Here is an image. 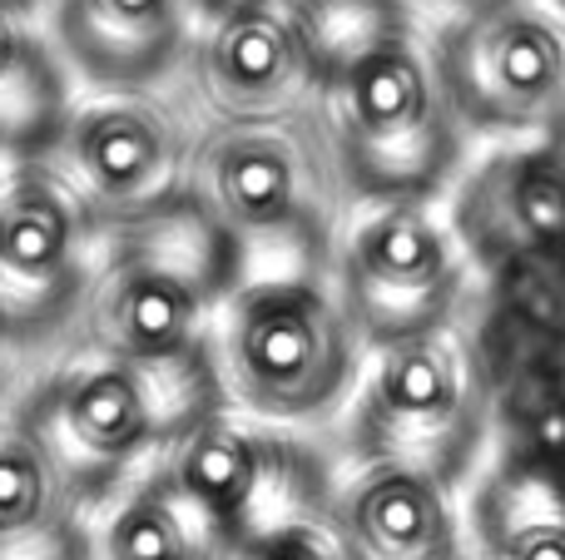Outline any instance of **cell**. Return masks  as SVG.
Listing matches in <instances>:
<instances>
[{
    "label": "cell",
    "instance_id": "24",
    "mask_svg": "<svg viewBox=\"0 0 565 560\" xmlns=\"http://www.w3.org/2000/svg\"><path fill=\"white\" fill-rule=\"evenodd\" d=\"M0 353H6V337H0Z\"/></svg>",
    "mask_w": 565,
    "mask_h": 560
},
{
    "label": "cell",
    "instance_id": "22",
    "mask_svg": "<svg viewBox=\"0 0 565 560\" xmlns=\"http://www.w3.org/2000/svg\"><path fill=\"white\" fill-rule=\"evenodd\" d=\"M0 6H15V10H25V15H40L50 0H0Z\"/></svg>",
    "mask_w": 565,
    "mask_h": 560
},
{
    "label": "cell",
    "instance_id": "18",
    "mask_svg": "<svg viewBox=\"0 0 565 560\" xmlns=\"http://www.w3.org/2000/svg\"><path fill=\"white\" fill-rule=\"evenodd\" d=\"M70 482L25 422L0 427V541L45 531L65 506Z\"/></svg>",
    "mask_w": 565,
    "mask_h": 560
},
{
    "label": "cell",
    "instance_id": "13",
    "mask_svg": "<svg viewBox=\"0 0 565 560\" xmlns=\"http://www.w3.org/2000/svg\"><path fill=\"white\" fill-rule=\"evenodd\" d=\"M338 541L348 560H451L447 482L402 462H362L338 496Z\"/></svg>",
    "mask_w": 565,
    "mask_h": 560
},
{
    "label": "cell",
    "instance_id": "19",
    "mask_svg": "<svg viewBox=\"0 0 565 560\" xmlns=\"http://www.w3.org/2000/svg\"><path fill=\"white\" fill-rule=\"evenodd\" d=\"M238 560H348L342 556V541H332L328 531L308 521H282L258 531L254 541H244Z\"/></svg>",
    "mask_w": 565,
    "mask_h": 560
},
{
    "label": "cell",
    "instance_id": "11",
    "mask_svg": "<svg viewBox=\"0 0 565 560\" xmlns=\"http://www.w3.org/2000/svg\"><path fill=\"white\" fill-rule=\"evenodd\" d=\"M184 75L204 119H288L318 105V65L292 0H248L194 25Z\"/></svg>",
    "mask_w": 565,
    "mask_h": 560
},
{
    "label": "cell",
    "instance_id": "1",
    "mask_svg": "<svg viewBox=\"0 0 565 560\" xmlns=\"http://www.w3.org/2000/svg\"><path fill=\"white\" fill-rule=\"evenodd\" d=\"M312 115L352 204H437L467 144V125L447 95L437 45L422 20L372 40L362 55L332 69Z\"/></svg>",
    "mask_w": 565,
    "mask_h": 560
},
{
    "label": "cell",
    "instance_id": "6",
    "mask_svg": "<svg viewBox=\"0 0 565 560\" xmlns=\"http://www.w3.org/2000/svg\"><path fill=\"white\" fill-rule=\"evenodd\" d=\"M362 462H402L437 482H457L487 437V383L457 327L367 347L352 392Z\"/></svg>",
    "mask_w": 565,
    "mask_h": 560
},
{
    "label": "cell",
    "instance_id": "12",
    "mask_svg": "<svg viewBox=\"0 0 565 560\" xmlns=\"http://www.w3.org/2000/svg\"><path fill=\"white\" fill-rule=\"evenodd\" d=\"M194 0H50V40L89 89H154L184 69Z\"/></svg>",
    "mask_w": 565,
    "mask_h": 560
},
{
    "label": "cell",
    "instance_id": "23",
    "mask_svg": "<svg viewBox=\"0 0 565 560\" xmlns=\"http://www.w3.org/2000/svg\"><path fill=\"white\" fill-rule=\"evenodd\" d=\"M536 6H546L556 20H565V0H536Z\"/></svg>",
    "mask_w": 565,
    "mask_h": 560
},
{
    "label": "cell",
    "instance_id": "10",
    "mask_svg": "<svg viewBox=\"0 0 565 560\" xmlns=\"http://www.w3.org/2000/svg\"><path fill=\"white\" fill-rule=\"evenodd\" d=\"M437 45L467 134H531L565 115V20L536 0H477Z\"/></svg>",
    "mask_w": 565,
    "mask_h": 560
},
{
    "label": "cell",
    "instance_id": "5",
    "mask_svg": "<svg viewBox=\"0 0 565 560\" xmlns=\"http://www.w3.org/2000/svg\"><path fill=\"white\" fill-rule=\"evenodd\" d=\"M189 198L238 248H328L352 198L332 164L318 115L204 119L189 159Z\"/></svg>",
    "mask_w": 565,
    "mask_h": 560
},
{
    "label": "cell",
    "instance_id": "9",
    "mask_svg": "<svg viewBox=\"0 0 565 560\" xmlns=\"http://www.w3.org/2000/svg\"><path fill=\"white\" fill-rule=\"evenodd\" d=\"M199 125L164 89H89L60 129L55 159L99 228L145 218L189 194Z\"/></svg>",
    "mask_w": 565,
    "mask_h": 560
},
{
    "label": "cell",
    "instance_id": "8",
    "mask_svg": "<svg viewBox=\"0 0 565 560\" xmlns=\"http://www.w3.org/2000/svg\"><path fill=\"white\" fill-rule=\"evenodd\" d=\"M99 218L50 154L0 164V337L35 347L79 323Z\"/></svg>",
    "mask_w": 565,
    "mask_h": 560
},
{
    "label": "cell",
    "instance_id": "15",
    "mask_svg": "<svg viewBox=\"0 0 565 560\" xmlns=\"http://www.w3.org/2000/svg\"><path fill=\"white\" fill-rule=\"evenodd\" d=\"M164 466L209 516H218V521L228 526V531L244 526L248 506L258 502L268 472H274V466H268V442L258 432H248L244 422H234L228 407L204 417L199 427H189L164 452Z\"/></svg>",
    "mask_w": 565,
    "mask_h": 560
},
{
    "label": "cell",
    "instance_id": "20",
    "mask_svg": "<svg viewBox=\"0 0 565 560\" xmlns=\"http://www.w3.org/2000/svg\"><path fill=\"white\" fill-rule=\"evenodd\" d=\"M521 560H565V541H556V536H536V541L521 546Z\"/></svg>",
    "mask_w": 565,
    "mask_h": 560
},
{
    "label": "cell",
    "instance_id": "4",
    "mask_svg": "<svg viewBox=\"0 0 565 560\" xmlns=\"http://www.w3.org/2000/svg\"><path fill=\"white\" fill-rule=\"evenodd\" d=\"M209 353L228 407L258 422L302 427L352 402L367 347L332 278L278 273L228 293Z\"/></svg>",
    "mask_w": 565,
    "mask_h": 560
},
{
    "label": "cell",
    "instance_id": "17",
    "mask_svg": "<svg viewBox=\"0 0 565 560\" xmlns=\"http://www.w3.org/2000/svg\"><path fill=\"white\" fill-rule=\"evenodd\" d=\"M487 208L491 228L501 234V244L516 254H551L565 244V174L551 159L516 154L501 159L491 169V179L477 184V204Z\"/></svg>",
    "mask_w": 565,
    "mask_h": 560
},
{
    "label": "cell",
    "instance_id": "21",
    "mask_svg": "<svg viewBox=\"0 0 565 560\" xmlns=\"http://www.w3.org/2000/svg\"><path fill=\"white\" fill-rule=\"evenodd\" d=\"M234 6H248V0H194V15H218V10H234Z\"/></svg>",
    "mask_w": 565,
    "mask_h": 560
},
{
    "label": "cell",
    "instance_id": "2",
    "mask_svg": "<svg viewBox=\"0 0 565 560\" xmlns=\"http://www.w3.org/2000/svg\"><path fill=\"white\" fill-rule=\"evenodd\" d=\"M244 248L194 204L154 208L145 218L99 228L79 327L85 347L135 363H169L209 347L228 293L244 283Z\"/></svg>",
    "mask_w": 565,
    "mask_h": 560
},
{
    "label": "cell",
    "instance_id": "14",
    "mask_svg": "<svg viewBox=\"0 0 565 560\" xmlns=\"http://www.w3.org/2000/svg\"><path fill=\"white\" fill-rule=\"evenodd\" d=\"M70 65L50 30L15 6H0V159H40L55 149L70 95Z\"/></svg>",
    "mask_w": 565,
    "mask_h": 560
},
{
    "label": "cell",
    "instance_id": "3",
    "mask_svg": "<svg viewBox=\"0 0 565 560\" xmlns=\"http://www.w3.org/2000/svg\"><path fill=\"white\" fill-rule=\"evenodd\" d=\"M224 407L228 397L209 347L169 363H135L85 347L30 397L20 422L45 442L70 492H89L159 462L189 427Z\"/></svg>",
    "mask_w": 565,
    "mask_h": 560
},
{
    "label": "cell",
    "instance_id": "16",
    "mask_svg": "<svg viewBox=\"0 0 565 560\" xmlns=\"http://www.w3.org/2000/svg\"><path fill=\"white\" fill-rule=\"evenodd\" d=\"M139 476L145 482L135 492H125V502L115 506V516L105 526V556L109 560H209L214 556V546L228 536V526L218 516H209L169 476L164 456Z\"/></svg>",
    "mask_w": 565,
    "mask_h": 560
},
{
    "label": "cell",
    "instance_id": "7",
    "mask_svg": "<svg viewBox=\"0 0 565 560\" xmlns=\"http://www.w3.org/2000/svg\"><path fill=\"white\" fill-rule=\"evenodd\" d=\"M328 263L362 347L447 327L467 293V248L457 224L417 198L352 204Z\"/></svg>",
    "mask_w": 565,
    "mask_h": 560
}]
</instances>
